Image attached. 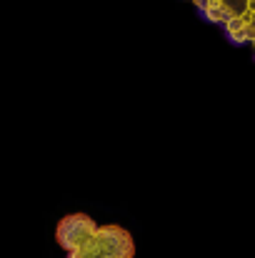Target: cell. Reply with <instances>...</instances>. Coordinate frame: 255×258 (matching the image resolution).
Here are the masks:
<instances>
[{"label":"cell","mask_w":255,"mask_h":258,"mask_svg":"<svg viewBox=\"0 0 255 258\" xmlns=\"http://www.w3.org/2000/svg\"><path fill=\"white\" fill-rule=\"evenodd\" d=\"M208 23L218 25L225 38L248 48L255 58V0H188Z\"/></svg>","instance_id":"2"},{"label":"cell","mask_w":255,"mask_h":258,"mask_svg":"<svg viewBox=\"0 0 255 258\" xmlns=\"http://www.w3.org/2000/svg\"><path fill=\"white\" fill-rule=\"evenodd\" d=\"M55 241L65 258H133V233L118 223L98 226L88 213H68L55 226Z\"/></svg>","instance_id":"1"}]
</instances>
